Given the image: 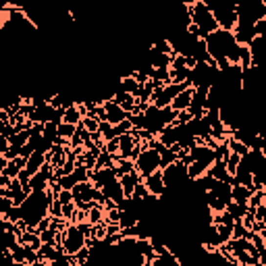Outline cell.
<instances>
[{"label":"cell","instance_id":"obj_25","mask_svg":"<svg viewBox=\"0 0 266 266\" xmlns=\"http://www.w3.org/2000/svg\"><path fill=\"white\" fill-rule=\"evenodd\" d=\"M131 131H133V125H131L129 119L119 123V125H114V137H121V135H125V133H131Z\"/></svg>","mask_w":266,"mask_h":266},{"label":"cell","instance_id":"obj_26","mask_svg":"<svg viewBox=\"0 0 266 266\" xmlns=\"http://www.w3.org/2000/svg\"><path fill=\"white\" fill-rule=\"evenodd\" d=\"M81 125H83V127H86V131H89V133H96V131H98V127H100V121H96L94 116H83Z\"/></svg>","mask_w":266,"mask_h":266},{"label":"cell","instance_id":"obj_9","mask_svg":"<svg viewBox=\"0 0 266 266\" xmlns=\"http://www.w3.org/2000/svg\"><path fill=\"white\" fill-rule=\"evenodd\" d=\"M144 183H146V187H148V191H150V196H152V198L162 200V198L166 196V183H164L162 169L156 171V173H152L150 177H146Z\"/></svg>","mask_w":266,"mask_h":266},{"label":"cell","instance_id":"obj_35","mask_svg":"<svg viewBox=\"0 0 266 266\" xmlns=\"http://www.w3.org/2000/svg\"><path fill=\"white\" fill-rule=\"evenodd\" d=\"M260 235H262V237H264V244H266V229H264V231H262V233H260Z\"/></svg>","mask_w":266,"mask_h":266},{"label":"cell","instance_id":"obj_6","mask_svg":"<svg viewBox=\"0 0 266 266\" xmlns=\"http://www.w3.org/2000/svg\"><path fill=\"white\" fill-rule=\"evenodd\" d=\"M266 19V0H244L237 2V25H254Z\"/></svg>","mask_w":266,"mask_h":266},{"label":"cell","instance_id":"obj_7","mask_svg":"<svg viewBox=\"0 0 266 266\" xmlns=\"http://www.w3.org/2000/svg\"><path fill=\"white\" fill-rule=\"evenodd\" d=\"M135 169L141 177H150L152 173L160 171V152L148 146V141H141V152L135 158Z\"/></svg>","mask_w":266,"mask_h":266},{"label":"cell","instance_id":"obj_27","mask_svg":"<svg viewBox=\"0 0 266 266\" xmlns=\"http://www.w3.org/2000/svg\"><path fill=\"white\" fill-rule=\"evenodd\" d=\"M58 185H61L63 189H69V191H73V187L77 185V181H75L73 175H65V177L58 179Z\"/></svg>","mask_w":266,"mask_h":266},{"label":"cell","instance_id":"obj_24","mask_svg":"<svg viewBox=\"0 0 266 266\" xmlns=\"http://www.w3.org/2000/svg\"><path fill=\"white\" fill-rule=\"evenodd\" d=\"M44 139L56 144V141H58V125H54V123H46L44 125Z\"/></svg>","mask_w":266,"mask_h":266},{"label":"cell","instance_id":"obj_5","mask_svg":"<svg viewBox=\"0 0 266 266\" xmlns=\"http://www.w3.org/2000/svg\"><path fill=\"white\" fill-rule=\"evenodd\" d=\"M206 4L210 6V11H212L221 29L233 31L237 27V2H231V0H216V2H206Z\"/></svg>","mask_w":266,"mask_h":266},{"label":"cell","instance_id":"obj_15","mask_svg":"<svg viewBox=\"0 0 266 266\" xmlns=\"http://www.w3.org/2000/svg\"><path fill=\"white\" fill-rule=\"evenodd\" d=\"M48 162V158H46V154H42V152H33L29 158H27V166L25 169L29 171V175L33 177L36 173H40L42 171V166H44Z\"/></svg>","mask_w":266,"mask_h":266},{"label":"cell","instance_id":"obj_37","mask_svg":"<svg viewBox=\"0 0 266 266\" xmlns=\"http://www.w3.org/2000/svg\"><path fill=\"white\" fill-rule=\"evenodd\" d=\"M256 266H266V264H262V262H258V264H256Z\"/></svg>","mask_w":266,"mask_h":266},{"label":"cell","instance_id":"obj_34","mask_svg":"<svg viewBox=\"0 0 266 266\" xmlns=\"http://www.w3.org/2000/svg\"><path fill=\"white\" fill-rule=\"evenodd\" d=\"M17 179H19V183H21V185L25 187V185H29L31 175H29V171H27V169H25V171H21V173H19V177H17Z\"/></svg>","mask_w":266,"mask_h":266},{"label":"cell","instance_id":"obj_33","mask_svg":"<svg viewBox=\"0 0 266 266\" xmlns=\"http://www.w3.org/2000/svg\"><path fill=\"white\" fill-rule=\"evenodd\" d=\"M254 216H256V221H260V222H264L266 224V206L262 204V206H258L256 208V212H254Z\"/></svg>","mask_w":266,"mask_h":266},{"label":"cell","instance_id":"obj_16","mask_svg":"<svg viewBox=\"0 0 266 266\" xmlns=\"http://www.w3.org/2000/svg\"><path fill=\"white\" fill-rule=\"evenodd\" d=\"M204 202H206L208 208H210L212 214H221V212L227 210V204H224L219 196H214L212 191H206V194H204Z\"/></svg>","mask_w":266,"mask_h":266},{"label":"cell","instance_id":"obj_29","mask_svg":"<svg viewBox=\"0 0 266 266\" xmlns=\"http://www.w3.org/2000/svg\"><path fill=\"white\" fill-rule=\"evenodd\" d=\"M262 204H264V191L258 189L256 194L249 198V208H258V206H262Z\"/></svg>","mask_w":266,"mask_h":266},{"label":"cell","instance_id":"obj_38","mask_svg":"<svg viewBox=\"0 0 266 266\" xmlns=\"http://www.w3.org/2000/svg\"><path fill=\"white\" fill-rule=\"evenodd\" d=\"M262 191H264V196H266V185H264V187H262Z\"/></svg>","mask_w":266,"mask_h":266},{"label":"cell","instance_id":"obj_18","mask_svg":"<svg viewBox=\"0 0 266 266\" xmlns=\"http://www.w3.org/2000/svg\"><path fill=\"white\" fill-rule=\"evenodd\" d=\"M139 222V216L135 212H129V210H121V219H119V227L121 229H131Z\"/></svg>","mask_w":266,"mask_h":266},{"label":"cell","instance_id":"obj_17","mask_svg":"<svg viewBox=\"0 0 266 266\" xmlns=\"http://www.w3.org/2000/svg\"><path fill=\"white\" fill-rule=\"evenodd\" d=\"M81 121H83V114H81L77 104L65 111V121L63 123H69V125H75V127H77V125H81Z\"/></svg>","mask_w":266,"mask_h":266},{"label":"cell","instance_id":"obj_4","mask_svg":"<svg viewBox=\"0 0 266 266\" xmlns=\"http://www.w3.org/2000/svg\"><path fill=\"white\" fill-rule=\"evenodd\" d=\"M86 244H88V235L75 222H69L66 229L58 233V237H56V245H63L66 256H75L77 252H81L83 247H88Z\"/></svg>","mask_w":266,"mask_h":266},{"label":"cell","instance_id":"obj_39","mask_svg":"<svg viewBox=\"0 0 266 266\" xmlns=\"http://www.w3.org/2000/svg\"><path fill=\"white\" fill-rule=\"evenodd\" d=\"M264 206H266V196H264Z\"/></svg>","mask_w":266,"mask_h":266},{"label":"cell","instance_id":"obj_1","mask_svg":"<svg viewBox=\"0 0 266 266\" xmlns=\"http://www.w3.org/2000/svg\"><path fill=\"white\" fill-rule=\"evenodd\" d=\"M204 42H206L208 54H210V58H214V61H216V65H219L221 71H224L229 65H239L241 46L237 44L233 31L216 29Z\"/></svg>","mask_w":266,"mask_h":266},{"label":"cell","instance_id":"obj_30","mask_svg":"<svg viewBox=\"0 0 266 266\" xmlns=\"http://www.w3.org/2000/svg\"><path fill=\"white\" fill-rule=\"evenodd\" d=\"M50 216L52 219H63V204L58 200H54L52 206H50Z\"/></svg>","mask_w":266,"mask_h":266},{"label":"cell","instance_id":"obj_13","mask_svg":"<svg viewBox=\"0 0 266 266\" xmlns=\"http://www.w3.org/2000/svg\"><path fill=\"white\" fill-rule=\"evenodd\" d=\"M191 98H194V88H187V89H183L181 94L173 100V104L171 108L175 112H183V111H189V106H191Z\"/></svg>","mask_w":266,"mask_h":266},{"label":"cell","instance_id":"obj_31","mask_svg":"<svg viewBox=\"0 0 266 266\" xmlns=\"http://www.w3.org/2000/svg\"><path fill=\"white\" fill-rule=\"evenodd\" d=\"M104 152L112 154V156H116V154H119V137H116V139H111V141H106V146H104Z\"/></svg>","mask_w":266,"mask_h":266},{"label":"cell","instance_id":"obj_3","mask_svg":"<svg viewBox=\"0 0 266 266\" xmlns=\"http://www.w3.org/2000/svg\"><path fill=\"white\" fill-rule=\"evenodd\" d=\"M189 6V15H191V23L198 25L200 29V38L206 40L210 33H214L219 27V23H216L214 15L210 11V6L206 4V0H196V2H187Z\"/></svg>","mask_w":266,"mask_h":266},{"label":"cell","instance_id":"obj_23","mask_svg":"<svg viewBox=\"0 0 266 266\" xmlns=\"http://www.w3.org/2000/svg\"><path fill=\"white\" fill-rule=\"evenodd\" d=\"M233 239H252V231L244 227V222H235L233 227Z\"/></svg>","mask_w":266,"mask_h":266},{"label":"cell","instance_id":"obj_28","mask_svg":"<svg viewBox=\"0 0 266 266\" xmlns=\"http://www.w3.org/2000/svg\"><path fill=\"white\" fill-rule=\"evenodd\" d=\"M254 244V247L258 249L260 254H264L266 252V244H264V237L260 235V233H252V239H249Z\"/></svg>","mask_w":266,"mask_h":266},{"label":"cell","instance_id":"obj_36","mask_svg":"<svg viewBox=\"0 0 266 266\" xmlns=\"http://www.w3.org/2000/svg\"><path fill=\"white\" fill-rule=\"evenodd\" d=\"M144 266H152V260H146V264Z\"/></svg>","mask_w":266,"mask_h":266},{"label":"cell","instance_id":"obj_32","mask_svg":"<svg viewBox=\"0 0 266 266\" xmlns=\"http://www.w3.org/2000/svg\"><path fill=\"white\" fill-rule=\"evenodd\" d=\"M56 200H58V202H61L63 206H65V204H71V202H73V191L63 189L61 194H58V198H56Z\"/></svg>","mask_w":266,"mask_h":266},{"label":"cell","instance_id":"obj_14","mask_svg":"<svg viewBox=\"0 0 266 266\" xmlns=\"http://www.w3.org/2000/svg\"><path fill=\"white\" fill-rule=\"evenodd\" d=\"M256 194L254 185L245 187V185H233V202L239 206H249V198Z\"/></svg>","mask_w":266,"mask_h":266},{"label":"cell","instance_id":"obj_21","mask_svg":"<svg viewBox=\"0 0 266 266\" xmlns=\"http://www.w3.org/2000/svg\"><path fill=\"white\" fill-rule=\"evenodd\" d=\"M227 212L233 216V219H235V222H239V221L245 216L247 206H239V204H235V202H231V204L227 206Z\"/></svg>","mask_w":266,"mask_h":266},{"label":"cell","instance_id":"obj_10","mask_svg":"<svg viewBox=\"0 0 266 266\" xmlns=\"http://www.w3.org/2000/svg\"><path fill=\"white\" fill-rule=\"evenodd\" d=\"M189 158L191 162H204L208 166H212L219 158H216V150L208 148L206 144H196L194 148H189Z\"/></svg>","mask_w":266,"mask_h":266},{"label":"cell","instance_id":"obj_12","mask_svg":"<svg viewBox=\"0 0 266 266\" xmlns=\"http://www.w3.org/2000/svg\"><path fill=\"white\" fill-rule=\"evenodd\" d=\"M104 108H106V121L111 123L112 127H114V125H119V123H123V121L129 119V114L125 112L119 104H114V102H106Z\"/></svg>","mask_w":266,"mask_h":266},{"label":"cell","instance_id":"obj_8","mask_svg":"<svg viewBox=\"0 0 266 266\" xmlns=\"http://www.w3.org/2000/svg\"><path fill=\"white\" fill-rule=\"evenodd\" d=\"M94 196H96V187L91 181H86V183H77L73 187V202L77 208H81L83 204H89L94 202Z\"/></svg>","mask_w":266,"mask_h":266},{"label":"cell","instance_id":"obj_22","mask_svg":"<svg viewBox=\"0 0 266 266\" xmlns=\"http://www.w3.org/2000/svg\"><path fill=\"white\" fill-rule=\"evenodd\" d=\"M77 127H79V125H77ZM77 127H75V125H69V123H61V125H58V137L71 141V137L77 133Z\"/></svg>","mask_w":266,"mask_h":266},{"label":"cell","instance_id":"obj_19","mask_svg":"<svg viewBox=\"0 0 266 266\" xmlns=\"http://www.w3.org/2000/svg\"><path fill=\"white\" fill-rule=\"evenodd\" d=\"M227 144H229V150H231V152H233V154H237V156H241V158L249 154V148H247L245 144H241V141H237V139L229 137V139H227Z\"/></svg>","mask_w":266,"mask_h":266},{"label":"cell","instance_id":"obj_20","mask_svg":"<svg viewBox=\"0 0 266 266\" xmlns=\"http://www.w3.org/2000/svg\"><path fill=\"white\" fill-rule=\"evenodd\" d=\"M116 171H119V177L123 175H129L135 171V162L133 160H125V158H116Z\"/></svg>","mask_w":266,"mask_h":266},{"label":"cell","instance_id":"obj_2","mask_svg":"<svg viewBox=\"0 0 266 266\" xmlns=\"http://www.w3.org/2000/svg\"><path fill=\"white\" fill-rule=\"evenodd\" d=\"M54 200L56 198L52 196L50 189L48 191H31L27 200L23 202V206H19L21 214H23V222L27 224L29 229H36L46 216H50V206H52Z\"/></svg>","mask_w":266,"mask_h":266},{"label":"cell","instance_id":"obj_11","mask_svg":"<svg viewBox=\"0 0 266 266\" xmlns=\"http://www.w3.org/2000/svg\"><path fill=\"white\" fill-rule=\"evenodd\" d=\"M144 181V177L137 173V169L129 173V175H123L121 177V185H123V194H125V200H131L133 194H135V187H137V183Z\"/></svg>","mask_w":266,"mask_h":266}]
</instances>
